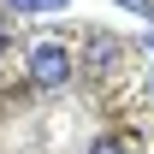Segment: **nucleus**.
<instances>
[{"instance_id": "1", "label": "nucleus", "mask_w": 154, "mask_h": 154, "mask_svg": "<svg viewBox=\"0 0 154 154\" xmlns=\"http://www.w3.org/2000/svg\"><path fill=\"white\" fill-rule=\"evenodd\" d=\"M65 77H71V54H65L59 42H36V48H30V83H36V89H59Z\"/></svg>"}, {"instance_id": "2", "label": "nucleus", "mask_w": 154, "mask_h": 154, "mask_svg": "<svg viewBox=\"0 0 154 154\" xmlns=\"http://www.w3.org/2000/svg\"><path fill=\"white\" fill-rule=\"evenodd\" d=\"M18 12H59V6H71V0H12Z\"/></svg>"}, {"instance_id": "3", "label": "nucleus", "mask_w": 154, "mask_h": 154, "mask_svg": "<svg viewBox=\"0 0 154 154\" xmlns=\"http://www.w3.org/2000/svg\"><path fill=\"white\" fill-rule=\"evenodd\" d=\"M89 154H131V148H125L119 136H101V142H89Z\"/></svg>"}, {"instance_id": "4", "label": "nucleus", "mask_w": 154, "mask_h": 154, "mask_svg": "<svg viewBox=\"0 0 154 154\" xmlns=\"http://www.w3.org/2000/svg\"><path fill=\"white\" fill-rule=\"evenodd\" d=\"M125 12H136V18H154V0H119Z\"/></svg>"}]
</instances>
